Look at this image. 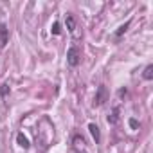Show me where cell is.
<instances>
[{
	"instance_id": "obj_1",
	"label": "cell",
	"mask_w": 153,
	"mask_h": 153,
	"mask_svg": "<svg viewBox=\"0 0 153 153\" xmlns=\"http://www.w3.org/2000/svg\"><path fill=\"white\" fill-rule=\"evenodd\" d=\"M79 61H81V51L76 45H72L67 51V63H68V67H78Z\"/></svg>"
},
{
	"instance_id": "obj_2",
	"label": "cell",
	"mask_w": 153,
	"mask_h": 153,
	"mask_svg": "<svg viewBox=\"0 0 153 153\" xmlns=\"http://www.w3.org/2000/svg\"><path fill=\"white\" fill-rule=\"evenodd\" d=\"M106 99H108V90H106L105 85H99V87H97V92H96L94 105H96V106H101V105H105Z\"/></svg>"
},
{
	"instance_id": "obj_3",
	"label": "cell",
	"mask_w": 153,
	"mask_h": 153,
	"mask_svg": "<svg viewBox=\"0 0 153 153\" xmlns=\"http://www.w3.org/2000/svg\"><path fill=\"white\" fill-rule=\"evenodd\" d=\"M9 42V29L6 24H0V49H4Z\"/></svg>"
},
{
	"instance_id": "obj_4",
	"label": "cell",
	"mask_w": 153,
	"mask_h": 153,
	"mask_svg": "<svg viewBox=\"0 0 153 153\" xmlns=\"http://www.w3.org/2000/svg\"><path fill=\"white\" fill-rule=\"evenodd\" d=\"M88 130H90V133H92L96 144H99V142H101V131H99V126L94 124V123H90V124H88Z\"/></svg>"
},
{
	"instance_id": "obj_5",
	"label": "cell",
	"mask_w": 153,
	"mask_h": 153,
	"mask_svg": "<svg viewBox=\"0 0 153 153\" xmlns=\"http://www.w3.org/2000/svg\"><path fill=\"white\" fill-rule=\"evenodd\" d=\"M142 78H144L146 81H151V79H153V65H148V67L144 68V72H142Z\"/></svg>"
},
{
	"instance_id": "obj_6",
	"label": "cell",
	"mask_w": 153,
	"mask_h": 153,
	"mask_svg": "<svg viewBox=\"0 0 153 153\" xmlns=\"http://www.w3.org/2000/svg\"><path fill=\"white\" fill-rule=\"evenodd\" d=\"M67 29H68V31H70L72 34L76 33V22H74V16H72L70 13L67 15Z\"/></svg>"
},
{
	"instance_id": "obj_7",
	"label": "cell",
	"mask_w": 153,
	"mask_h": 153,
	"mask_svg": "<svg viewBox=\"0 0 153 153\" xmlns=\"http://www.w3.org/2000/svg\"><path fill=\"white\" fill-rule=\"evenodd\" d=\"M16 140H18V144H20L24 149H27V148H29V139H27L24 133H18V135H16Z\"/></svg>"
},
{
	"instance_id": "obj_8",
	"label": "cell",
	"mask_w": 153,
	"mask_h": 153,
	"mask_svg": "<svg viewBox=\"0 0 153 153\" xmlns=\"http://www.w3.org/2000/svg\"><path fill=\"white\" fill-rule=\"evenodd\" d=\"M130 24H131V22L128 20V22H126L124 25H121V27H119V29L115 31V38H121V36H123V34H124V33L128 31V27H130Z\"/></svg>"
},
{
	"instance_id": "obj_9",
	"label": "cell",
	"mask_w": 153,
	"mask_h": 153,
	"mask_svg": "<svg viewBox=\"0 0 153 153\" xmlns=\"http://www.w3.org/2000/svg\"><path fill=\"white\" fill-rule=\"evenodd\" d=\"M117 114H119V108H114L112 110V115H108V123L110 124H115L117 123Z\"/></svg>"
},
{
	"instance_id": "obj_10",
	"label": "cell",
	"mask_w": 153,
	"mask_h": 153,
	"mask_svg": "<svg viewBox=\"0 0 153 153\" xmlns=\"http://www.w3.org/2000/svg\"><path fill=\"white\" fill-rule=\"evenodd\" d=\"M51 33H52V34H56V36H58V34H61V25H59V22H54V24H52Z\"/></svg>"
},
{
	"instance_id": "obj_11",
	"label": "cell",
	"mask_w": 153,
	"mask_h": 153,
	"mask_svg": "<svg viewBox=\"0 0 153 153\" xmlns=\"http://www.w3.org/2000/svg\"><path fill=\"white\" fill-rule=\"evenodd\" d=\"M128 123H130V128H131V130H139V126H140L137 119H130Z\"/></svg>"
},
{
	"instance_id": "obj_12",
	"label": "cell",
	"mask_w": 153,
	"mask_h": 153,
	"mask_svg": "<svg viewBox=\"0 0 153 153\" xmlns=\"http://www.w3.org/2000/svg\"><path fill=\"white\" fill-rule=\"evenodd\" d=\"M7 94H9V85H2V88H0V96L6 97Z\"/></svg>"
}]
</instances>
